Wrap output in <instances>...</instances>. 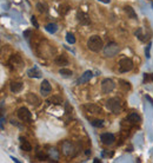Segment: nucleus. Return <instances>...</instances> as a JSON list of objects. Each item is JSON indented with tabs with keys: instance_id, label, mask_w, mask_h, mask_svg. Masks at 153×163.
Instances as JSON below:
<instances>
[{
	"instance_id": "nucleus-1",
	"label": "nucleus",
	"mask_w": 153,
	"mask_h": 163,
	"mask_svg": "<svg viewBox=\"0 0 153 163\" xmlns=\"http://www.w3.org/2000/svg\"><path fill=\"white\" fill-rule=\"evenodd\" d=\"M87 47H89V50H91L92 52H99L100 50L104 49L103 39H101L99 36H92V37L87 40Z\"/></svg>"
},
{
	"instance_id": "nucleus-2",
	"label": "nucleus",
	"mask_w": 153,
	"mask_h": 163,
	"mask_svg": "<svg viewBox=\"0 0 153 163\" xmlns=\"http://www.w3.org/2000/svg\"><path fill=\"white\" fill-rule=\"evenodd\" d=\"M106 107L110 111H112L113 114H120L121 110H123V103L119 98L117 97H113V98H110L107 102H106Z\"/></svg>"
},
{
	"instance_id": "nucleus-3",
	"label": "nucleus",
	"mask_w": 153,
	"mask_h": 163,
	"mask_svg": "<svg viewBox=\"0 0 153 163\" xmlns=\"http://www.w3.org/2000/svg\"><path fill=\"white\" fill-rule=\"evenodd\" d=\"M119 51H120V47H119V45H118L117 43H114V41H110L106 46H104V53H105V56L108 57V58H112V57L117 56V54L119 53Z\"/></svg>"
},
{
	"instance_id": "nucleus-4",
	"label": "nucleus",
	"mask_w": 153,
	"mask_h": 163,
	"mask_svg": "<svg viewBox=\"0 0 153 163\" xmlns=\"http://www.w3.org/2000/svg\"><path fill=\"white\" fill-rule=\"evenodd\" d=\"M133 69V61L130 58H123L119 61V71L123 72H128Z\"/></svg>"
},
{
	"instance_id": "nucleus-5",
	"label": "nucleus",
	"mask_w": 153,
	"mask_h": 163,
	"mask_svg": "<svg viewBox=\"0 0 153 163\" xmlns=\"http://www.w3.org/2000/svg\"><path fill=\"white\" fill-rule=\"evenodd\" d=\"M115 88V84H114V82L110 78H106L103 80V83H101V91L103 94H110L114 90Z\"/></svg>"
},
{
	"instance_id": "nucleus-6",
	"label": "nucleus",
	"mask_w": 153,
	"mask_h": 163,
	"mask_svg": "<svg viewBox=\"0 0 153 163\" xmlns=\"http://www.w3.org/2000/svg\"><path fill=\"white\" fill-rule=\"evenodd\" d=\"M61 149H62V152L66 156H74L75 155V148H74L73 143L69 142V141H65L61 144Z\"/></svg>"
},
{
	"instance_id": "nucleus-7",
	"label": "nucleus",
	"mask_w": 153,
	"mask_h": 163,
	"mask_svg": "<svg viewBox=\"0 0 153 163\" xmlns=\"http://www.w3.org/2000/svg\"><path fill=\"white\" fill-rule=\"evenodd\" d=\"M18 117H19V119H21L23 122H30L31 121V118H32V115H31V112H30V110L27 109V108H20L19 110H18Z\"/></svg>"
},
{
	"instance_id": "nucleus-8",
	"label": "nucleus",
	"mask_w": 153,
	"mask_h": 163,
	"mask_svg": "<svg viewBox=\"0 0 153 163\" xmlns=\"http://www.w3.org/2000/svg\"><path fill=\"white\" fill-rule=\"evenodd\" d=\"M100 139L104 144L106 145H110V144H113L114 141H115V136L113 134H110V132H105V134H101L100 135Z\"/></svg>"
},
{
	"instance_id": "nucleus-9",
	"label": "nucleus",
	"mask_w": 153,
	"mask_h": 163,
	"mask_svg": "<svg viewBox=\"0 0 153 163\" xmlns=\"http://www.w3.org/2000/svg\"><path fill=\"white\" fill-rule=\"evenodd\" d=\"M51 91H52V87H51V84H50V82L46 80V79H44L42 83H41V87H40V92H41V95H42L44 97H46V96H48V95L51 94Z\"/></svg>"
},
{
	"instance_id": "nucleus-10",
	"label": "nucleus",
	"mask_w": 153,
	"mask_h": 163,
	"mask_svg": "<svg viewBox=\"0 0 153 163\" xmlns=\"http://www.w3.org/2000/svg\"><path fill=\"white\" fill-rule=\"evenodd\" d=\"M93 77V72L92 71H86V72H84V74H81L79 78H78V80H76V84H85V83H87V82H90L91 80V78Z\"/></svg>"
},
{
	"instance_id": "nucleus-11",
	"label": "nucleus",
	"mask_w": 153,
	"mask_h": 163,
	"mask_svg": "<svg viewBox=\"0 0 153 163\" xmlns=\"http://www.w3.org/2000/svg\"><path fill=\"white\" fill-rule=\"evenodd\" d=\"M76 18H78V21L81 24V25H89L90 24V18L86 13L84 12H78V14H76Z\"/></svg>"
},
{
	"instance_id": "nucleus-12",
	"label": "nucleus",
	"mask_w": 153,
	"mask_h": 163,
	"mask_svg": "<svg viewBox=\"0 0 153 163\" xmlns=\"http://www.w3.org/2000/svg\"><path fill=\"white\" fill-rule=\"evenodd\" d=\"M27 102L30 103V104H32V105H34V107H39L40 105V99L34 95V94H32V92H30L28 95H27Z\"/></svg>"
},
{
	"instance_id": "nucleus-13",
	"label": "nucleus",
	"mask_w": 153,
	"mask_h": 163,
	"mask_svg": "<svg viewBox=\"0 0 153 163\" xmlns=\"http://www.w3.org/2000/svg\"><path fill=\"white\" fill-rule=\"evenodd\" d=\"M27 74L31 78H40L41 77V71L37 66H34V67H32V69H30L27 71Z\"/></svg>"
},
{
	"instance_id": "nucleus-14",
	"label": "nucleus",
	"mask_w": 153,
	"mask_h": 163,
	"mask_svg": "<svg viewBox=\"0 0 153 163\" xmlns=\"http://www.w3.org/2000/svg\"><path fill=\"white\" fill-rule=\"evenodd\" d=\"M55 64L57 65H59V66H65V65H68V59L66 58V56L65 54H60V56H58L57 58H55Z\"/></svg>"
},
{
	"instance_id": "nucleus-15",
	"label": "nucleus",
	"mask_w": 153,
	"mask_h": 163,
	"mask_svg": "<svg viewBox=\"0 0 153 163\" xmlns=\"http://www.w3.org/2000/svg\"><path fill=\"white\" fill-rule=\"evenodd\" d=\"M20 147H21V149L25 150V151H31V150H32L31 143H30L26 138H24V137H20Z\"/></svg>"
},
{
	"instance_id": "nucleus-16",
	"label": "nucleus",
	"mask_w": 153,
	"mask_h": 163,
	"mask_svg": "<svg viewBox=\"0 0 153 163\" xmlns=\"http://www.w3.org/2000/svg\"><path fill=\"white\" fill-rule=\"evenodd\" d=\"M85 109L90 114H99V112H101V109L99 107L94 105V104H87V105H85Z\"/></svg>"
},
{
	"instance_id": "nucleus-17",
	"label": "nucleus",
	"mask_w": 153,
	"mask_h": 163,
	"mask_svg": "<svg viewBox=\"0 0 153 163\" xmlns=\"http://www.w3.org/2000/svg\"><path fill=\"white\" fill-rule=\"evenodd\" d=\"M127 121H128L130 123H132V124H139V122H140V116H139L138 114H135V112H132V114H130V115L127 116Z\"/></svg>"
},
{
	"instance_id": "nucleus-18",
	"label": "nucleus",
	"mask_w": 153,
	"mask_h": 163,
	"mask_svg": "<svg viewBox=\"0 0 153 163\" xmlns=\"http://www.w3.org/2000/svg\"><path fill=\"white\" fill-rule=\"evenodd\" d=\"M47 103H50V104H54V105H61V104H62V98H61L60 96L54 95V96H52L51 98L47 99Z\"/></svg>"
},
{
	"instance_id": "nucleus-19",
	"label": "nucleus",
	"mask_w": 153,
	"mask_h": 163,
	"mask_svg": "<svg viewBox=\"0 0 153 163\" xmlns=\"http://www.w3.org/2000/svg\"><path fill=\"white\" fill-rule=\"evenodd\" d=\"M23 90V83H20V82H12L11 83V91L12 92H19Z\"/></svg>"
},
{
	"instance_id": "nucleus-20",
	"label": "nucleus",
	"mask_w": 153,
	"mask_h": 163,
	"mask_svg": "<svg viewBox=\"0 0 153 163\" xmlns=\"http://www.w3.org/2000/svg\"><path fill=\"white\" fill-rule=\"evenodd\" d=\"M124 10H125L126 14L128 16V18H132V19H137V14H135L134 10H133V9L131 7V6H125V7H124Z\"/></svg>"
},
{
	"instance_id": "nucleus-21",
	"label": "nucleus",
	"mask_w": 153,
	"mask_h": 163,
	"mask_svg": "<svg viewBox=\"0 0 153 163\" xmlns=\"http://www.w3.org/2000/svg\"><path fill=\"white\" fill-rule=\"evenodd\" d=\"M45 29H46V31H47L48 33H52V34H53V33H55V32L58 31V25L51 23V24H47Z\"/></svg>"
},
{
	"instance_id": "nucleus-22",
	"label": "nucleus",
	"mask_w": 153,
	"mask_h": 163,
	"mask_svg": "<svg viewBox=\"0 0 153 163\" xmlns=\"http://www.w3.org/2000/svg\"><path fill=\"white\" fill-rule=\"evenodd\" d=\"M59 73L62 76V77H71L72 74H73V72L71 71V70H68V69H60V71H59Z\"/></svg>"
},
{
	"instance_id": "nucleus-23",
	"label": "nucleus",
	"mask_w": 153,
	"mask_h": 163,
	"mask_svg": "<svg viewBox=\"0 0 153 163\" xmlns=\"http://www.w3.org/2000/svg\"><path fill=\"white\" fill-rule=\"evenodd\" d=\"M48 155H50L51 158H53V159H55V161L59 158V155H58V152H57L55 149H50V150H48Z\"/></svg>"
},
{
	"instance_id": "nucleus-24",
	"label": "nucleus",
	"mask_w": 153,
	"mask_h": 163,
	"mask_svg": "<svg viewBox=\"0 0 153 163\" xmlns=\"http://www.w3.org/2000/svg\"><path fill=\"white\" fill-rule=\"evenodd\" d=\"M91 124H92L93 127H96V128H101V127L104 125V123H103L101 119H94V121L91 122Z\"/></svg>"
},
{
	"instance_id": "nucleus-25",
	"label": "nucleus",
	"mask_w": 153,
	"mask_h": 163,
	"mask_svg": "<svg viewBox=\"0 0 153 163\" xmlns=\"http://www.w3.org/2000/svg\"><path fill=\"white\" fill-rule=\"evenodd\" d=\"M66 40H67V43H69V44H74V43H75V38H74V36H73L72 33H67V34H66Z\"/></svg>"
},
{
	"instance_id": "nucleus-26",
	"label": "nucleus",
	"mask_w": 153,
	"mask_h": 163,
	"mask_svg": "<svg viewBox=\"0 0 153 163\" xmlns=\"http://www.w3.org/2000/svg\"><path fill=\"white\" fill-rule=\"evenodd\" d=\"M37 156H38L40 159H45V158H46V154H45V151H44V150H40L39 148H38V150H37Z\"/></svg>"
},
{
	"instance_id": "nucleus-27",
	"label": "nucleus",
	"mask_w": 153,
	"mask_h": 163,
	"mask_svg": "<svg viewBox=\"0 0 153 163\" xmlns=\"http://www.w3.org/2000/svg\"><path fill=\"white\" fill-rule=\"evenodd\" d=\"M37 7H38V10H39L40 12H46V5L38 4V5H37Z\"/></svg>"
},
{
	"instance_id": "nucleus-28",
	"label": "nucleus",
	"mask_w": 153,
	"mask_h": 163,
	"mask_svg": "<svg viewBox=\"0 0 153 163\" xmlns=\"http://www.w3.org/2000/svg\"><path fill=\"white\" fill-rule=\"evenodd\" d=\"M31 21H32V24L34 25V27H37V29L39 27V24H38V21H37V19H35V17H34V16L31 18Z\"/></svg>"
},
{
	"instance_id": "nucleus-29",
	"label": "nucleus",
	"mask_w": 153,
	"mask_h": 163,
	"mask_svg": "<svg viewBox=\"0 0 153 163\" xmlns=\"http://www.w3.org/2000/svg\"><path fill=\"white\" fill-rule=\"evenodd\" d=\"M65 108H66V112H67V114H71V112L73 111V109L69 107V104H68V103H65Z\"/></svg>"
},
{
	"instance_id": "nucleus-30",
	"label": "nucleus",
	"mask_w": 153,
	"mask_h": 163,
	"mask_svg": "<svg viewBox=\"0 0 153 163\" xmlns=\"http://www.w3.org/2000/svg\"><path fill=\"white\" fill-rule=\"evenodd\" d=\"M145 80H153V73H146L145 74Z\"/></svg>"
},
{
	"instance_id": "nucleus-31",
	"label": "nucleus",
	"mask_w": 153,
	"mask_h": 163,
	"mask_svg": "<svg viewBox=\"0 0 153 163\" xmlns=\"http://www.w3.org/2000/svg\"><path fill=\"white\" fill-rule=\"evenodd\" d=\"M113 155V151H104L103 152V156L105 157V156H112Z\"/></svg>"
},
{
	"instance_id": "nucleus-32",
	"label": "nucleus",
	"mask_w": 153,
	"mask_h": 163,
	"mask_svg": "<svg viewBox=\"0 0 153 163\" xmlns=\"http://www.w3.org/2000/svg\"><path fill=\"white\" fill-rule=\"evenodd\" d=\"M30 36H31V31L28 30V31H26L25 33H24V37L26 38V39H30Z\"/></svg>"
},
{
	"instance_id": "nucleus-33",
	"label": "nucleus",
	"mask_w": 153,
	"mask_h": 163,
	"mask_svg": "<svg viewBox=\"0 0 153 163\" xmlns=\"http://www.w3.org/2000/svg\"><path fill=\"white\" fill-rule=\"evenodd\" d=\"M149 49H151V44L146 47V57H147V58H149Z\"/></svg>"
},
{
	"instance_id": "nucleus-34",
	"label": "nucleus",
	"mask_w": 153,
	"mask_h": 163,
	"mask_svg": "<svg viewBox=\"0 0 153 163\" xmlns=\"http://www.w3.org/2000/svg\"><path fill=\"white\" fill-rule=\"evenodd\" d=\"M4 122H5V118L1 116V129H4Z\"/></svg>"
},
{
	"instance_id": "nucleus-35",
	"label": "nucleus",
	"mask_w": 153,
	"mask_h": 163,
	"mask_svg": "<svg viewBox=\"0 0 153 163\" xmlns=\"http://www.w3.org/2000/svg\"><path fill=\"white\" fill-rule=\"evenodd\" d=\"M99 1H101V3H105V4H108V3H111V0H99Z\"/></svg>"
},
{
	"instance_id": "nucleus-36",
	"label": "nucleus",
	"mask_w": 153,
	"mask_h": 163,
	"mask_svg": "<svg viewBox=\"0 0 153 163\" xmlns=\"http://www.w3.org/2000/svg\"><path fill=\"white\" fill-rule=\"evenodd\" d=\"M99 162H100L99 158H94V163H99Z\"/></svg>"
}]
</instances>
